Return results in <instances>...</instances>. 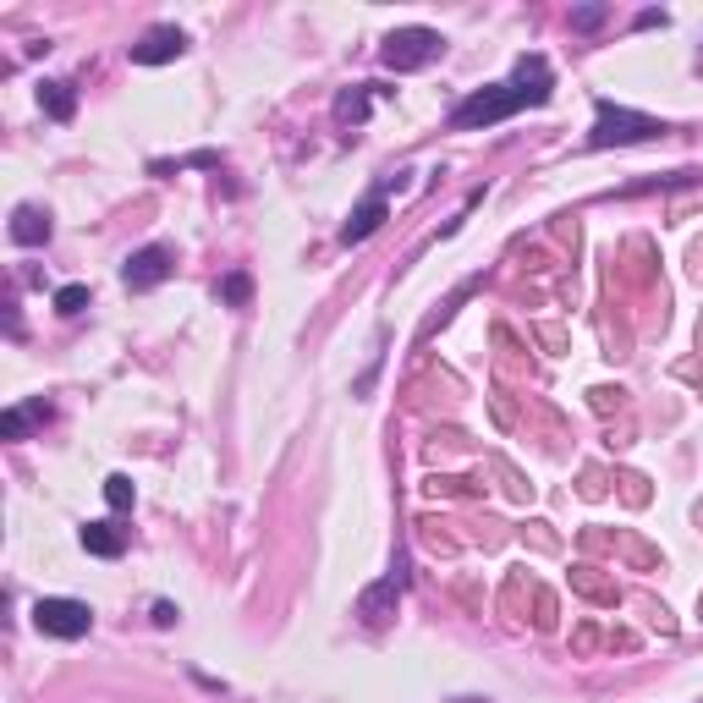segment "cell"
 <instances>
[{"instance_id":"9c48e42d","label":"cell","mask_w":703,"mask_h":703,"mask_svg":"<svg viewBox=\"0 0 703 703\" xmlns=\"http://www.w3.org/2000/svg\"><path fill=\"white\" fill-rule=\"evenodd\" d=\"M374 94H391V89H380V83H352L341 100H335V122L341 127H363L369 122V100Z\"/></svg>"},{"instance_id":"7a4b0ae2","label":"cell","mask_w":703,"mask_h":703,"mask_svg":"<svg viewBox=\"0 0 703 703\" xmlns=\"http://www.w3.org/2000/svg\"><path fill=\"white\" fill-rule=\"evenodd\" d=\"M665 133V122L643 116V111H627V105H610L599 100L593 105V127H588V148H616V143H649Z\"/></svg>"},{"instance_id":"52a82bcc","label":"cell","mask_w":703,"mask_h":703,"mask_svg":"<svg viewBox=\"0 0 703 703\" xmlns=\"http://www.w3.org/2000/svg\"><path fill=\"white\" fill-rule=\"evenodd\" d=\"M385 220H391V204H385V187H374V193H369V198H363V204L347 215L341 242H347V248H358V242H369V237H374Z\"/></svg>"},{"instance_id":"e0dca14e","label":"cell","mask_w":703,"mask_h":703,"mask_svg":"<svg viewBox=\"0 0 703 703\" xmlns=\"http://www.w3.org/2000/svg\"><path fill=\"white\" fill-rule=\"evenodd\" d=\"M604 22V6H582V11H571V28H599Z\"/></svg>"},{"instance_id":"6da1fadb","label":"cell","mask_w":703,"mask_h":703,"mask_svg":"<svg viewBox=\"0 0 703 703\" xmlns=\"http://www.w3.org/2000/svg\"><path fill=\"white\" fill-rule=\"evenodd\" d=\"M550 94H556V72H550V61L534 50V55H517V66H511L506 83H489V89L467 94V100L451 111V127H456V133H478V127H495V122H506V116H517V111H528V105H550Z\"/></svg>"},{"instance_id":"ac0fdd59","label":"cell","mask_w":703,"mask_h":703,"mask_svg":"<svg viewBox=\"0 0 703 703\" xmlns=\"http://www.w3.org/2000/svg\"><path fill=\"white\" fill-rule=\"evenodd\" d=\"M170 621H176V604L159 599V604H154V627H170Z\"/></svg>"},{"instance_id":"277c9868","label":"cell","mask_w":703,"mask_h":703,"mask_svg":"<svg viewBox=\"0 0 703 703\" xmlns=\"http://www.w3.org/2000/svg\"><path fill=\"white\" fill-rule=\"evenodd\" d=\"M33 627L44 632V638H61V643H77V638H89V627H94V610L83 604V599H39L33 604Z\"/></svg>"},{"instance_id":"7c38bea8","label":"cell","mask_w":703,"mask_h":703,"mask_svg":"<svg viewBox=\"0 0 703 703\" xmlns=\"http://www.w3.org/2000/svg\"><path fill=\"white\" fill-rule=\"evenodd\" d=\"M39 105H44L55 122H72V111H77V94H72V83L50 77V83H39Z\"/></svg>"},{"instance_id":"2e32d148","label":"cell","mask_w":703,"mask_h":703,"mask_svg":"<svg viewBox=\"0 0 703 703\" xmlns=\"http://www.w3.org/2000/svg\"><path fill=\"white\" fill-rule=\"evenodd\" d=\"M220 297H226L231 308H242V302L254 297V281H248V276H226V281H220Z\"/></svg>"},{"instance_id":"8fae6325","label":"cell","mask_w":703,"mask_h":703,"mask_svg":"<svg viewBox=\"0 0 703 703\" xmlns=\"http://www.w3.org/2000/svg\"><path fill=\"white\" fill-rule=\"evenodd\" d=\"M83 550H89V556L116 561V556L127 550V534H122L116 523H83Z\"/></svg>"},{"instance_id":"3957f363","label":"cell","mask_w":703,"mask_h":703,"mask_svg":"<svg viewBox=\"0 0 703 703\" xmlns=\"http://www.w3.org/2000/svg\"><path fill=\"white\" fill-rule=\"evenodd\" d=\"M440 50H445V39H440L434 28H396V33L380 44V61H385L391 72H423Z\"/></svg>"},{"instance_id":"9a60e30c","label":"cell","mask_w":703,"mask_h":703,"mask_svg":"<svg viewBox=\"0 0 703 703\" xmlns=\"http://www.w3.org/2000/svg\"><path fill=\"white\" fill-rule=\"evenodd\" d=\"M83 308H89V286H61V291H55V313H61V319H77Z\"/></svg>"},{"instance_id":"30bf717a","label":"cell","mask_w":703,"mask_h":703,"mask_svg":"<svg viewBox=\"0 0 703 703\" xmlns=\"http://www.w3.org/2000/svg\"><path fill=\"white\" fill-rule=\"evenodd\" d=\"M402 599V577H385L380 588H369L363 599H358V616L369 621V627H380V621H391V604Z\"/></svg>"},{"instance_id":"5b68a950","label":"cell","mask_w":703,"mask_h":703,"mask_svg":"<svg viewBox=\"0 0 703 703\" xmlns=\"http://www.w3.org/2000/svg\"><path fill=\"white\" fill-rule=\"evenodd\" d=\"M170 270H176V254L165 242H148L122 265V281H127V291H154L159 281H170Z\"/></svg>"},{"instance_id":"ba28073f","label":"cell","mask_w":703,"mask_h":703,"mask_svg":"<svg viewBox=\"0 0 703 703\" xmlns=\"http://www.w3.org/2000/svg\"><path fill=\"white\" fill-rule=\"evenodd\" d=\"M6 231H11V242H17V248H44V242H50V215H44V209H33V204H17Z\"/></svg>"},{"instance_id":"4fadbf2b","label":"cell","mask_w":703,"mask_h":703,"mask_svg":"<svg viewBox=\"0 0 703 703\" xmlns=\"http://www.w3.org/2000/svg\"><path fill=\"white\" fill-rule=\"evenodd\" d=\"M33 418H50V407H44V402H28V407H6V418H0V434H6V440H22Z\"/></svg>"},{"instance_id":"5bb4252c","label":"cell","mask_w":703,"mask_h":703,"mask_svg":"<svg viewBox=\"0 0 703 703\" xmlns=\"http://www.w3.org/2000/svg\"><path fill=\"white\" fill-rule=\"evenodd\" d=\"M105 500H111V511H127V506L138 500L133 478H127V473H111V478H105Z\"/></svg>"},{"instance_id":"8992f818","label":"cell","mask_w":703,"mask_h":703,"mask_svg":"<svg viewBox=\"0 0 703 703\" xmlns=\"http://www.w3.org/2000/svg\"><path fill=\"white\" fill-rule=\"evenodd\" d=\"M176 55H187V33L170 28V22L148 28L138 44H133V66H165V61H176Z\"/></svg>"}]
</instances>
